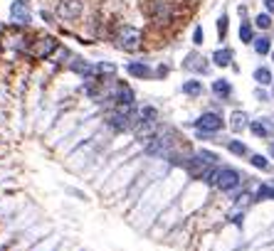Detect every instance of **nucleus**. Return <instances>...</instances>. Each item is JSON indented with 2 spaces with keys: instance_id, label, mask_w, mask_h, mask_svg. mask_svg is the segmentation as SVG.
<instances>
[{
  "instance_id": "nucleus-1",
  "label": "nucleus",
  "mask_w": 274,
  "mask_h": 251,
  "mask_svg": "<svg viewBox=\"0 0 274 251\" xmlns=\"http://www.w3.org/2000/svg\"><path fill=\"white\" fill-rule=\"evenodd\" d=\"M141 42H143V32H141L138 28H131V25L119 28V35H116L119 50H124V52H138V50H141Z\"/></svg>"
},
{
  "instance_id": "nucleus-2",
  "label": "nucleus",
  "mask_w": 274,
  "mask_h": 251,
  "mask_svg": "<svg viewBox=\"0 0 274 251\" xmlns=\"http://www.w3.org/2000/svg\"><path fill=\"white\" fill-rule=\"evenodd\" d=\"M148 18L156 25H168L173 20V8L168 0H151L148 3Z\"/></svg>"
},
{
  "instance_id": "nucleus-3",
  "label": "nucleus",
  "mask_w": 274,
  "mask_h": 251,
  "mask_svg": "<svg viewBox=\"0 0 274 251\" xmlns=\"http://www.w3.org/2000/svg\"><path fill=\"white\" fill-rule=\"evenodd\" d=\"M55 50H57V40H55V37H50V35H42V37L33 40V42H30V47H28L30 57H35V59H47Z\"/></svg>"
},
{
  "instance_id": "nucleus-4",
  "label": "nucleus",
  "mask_w": 274,
  "mask_h": 251,
  "mask_svg": "<svg viewBox=\"0 0 274 251\" xmlns=\"http://www.w3.org/2000/svg\"><path fill=\"white\" fill-rule=\"evenodd\" d=\"M222 126H225V121H222V116L215 113V111H205V113L195 121L198 133H217Z\"/></svg>"
},
{
  "instance_id": "nucleus-5",
  "label": "nucleus",
  "mask_w": 274,
  "mask_h": 251,
  "mask_svg": "<svg viewBox=\"0 0 274 251\" xmlns=\"http://www.w3.org/2000/svg\"><path fill=\"white\" fill-rule=\"evenodd\" d=\"M242 175L235 170V167H222V170H217V187L220 190H225V192H230V190H237L240 185H242Z\"/></svg>"
},
{
  "instance_id": "nucleus-6",
  "label": "nucleus",
  "mask_w": 274,
  "mask_h": 251,
  "mask_svg": "<svg viewBox=\"0 0 274 251\" xmlns=\"http://www.w3.org/2000/svg\"><path fill=\"white\" fill-rule=\"evenodd\" d=\"M84 10V3L82 0H60L57 3V15L62 20H77Z\"/></svg>"
},
{
  "instance_id": "nucleus-7",
  "label": "nucleus",
  "mask_w": 274,
  "mask_h": 251,
  "mask_svg": "<svg viewBox=\"0 0 274 251\" xmlns=\"http://www.w3.org/2000/svg\"><path fill=\"white\" fill-rule=\"evenodd\" d=\"M10 18H13V23L18 28H25L30 23L33 13H30V3H28V0H15V3L10 5Z\"/></svg>"
},
{
  "instance_id": "nucleus-8",
  "label": "nucleus",
  "mask_w": 274,
  "mask_h": 251,
  "mask_svg": "<svg viewBox=\"0 0 274 251\" xmlns=\"http://www.w3.org/2000/svg\"><path fill=\"white\" fill-rule=\"evenodd\" d=\"M183 67L185 69H190V72H207V64H205V57L200 55V52H190L188 57H185V62H183Z\"/></svg>"
},
{
  "instance_id": "nucleus-9",
  "label": "nucleus",
  "mask_w": 274,
  "mask_h": 251,
  "mask_svg": "<svg viewBox=\"0 0 274 251\" xmlns=\"http://www.w3.org/2000/svg\"><path fill=\"white\" fill-rule=\"evenodd\" d=\"M249 131L257 136V138H269L272 136V121L269 118H257L249 123Z\"/></svg>"
},
{
  "instance_id": "nucleus-10",
  "label": "nucleus",
  "mask_w": 274,
  "mask_h": 251,
  "mask_svg": "<svg viewBox=\"0 0 274 251\" xmlns=\"http://www.w3.org/2000/svg\"><path fill=\"white\" fill-rule=\"evenodd\" d=\"M126 72H129L131 77H136V79H148V77H153V72H151V67H148L146 62H129Z\"/></svg>"
},
{
  "instance_id": "nucleus-11",
  "label": "nucleus",
  "mask_w": 274,
  "mask_h": 251,
  "mask_svg": "<svg viewBox=\"0 0 274 251\" xmlns=\"http://www.w3.org/2000/svg\"><path fill=\"white\" fill-rule=\"evenodd\" d=\"M212 94H215L217 99H230V96H232V84H230L227 79H215V82H212Z\"/></svg>"
},
{
  "instance_id": "nucleus-12",
  "label": "nucleus",
  "mask_w": 274,
  "mask_h": 251,
  "mask_svg": "<svg viewBox=\"0 0 274 251\" xmlns=\"http://www.w3.org/2000/svg\"><path fill=\"white\" fill-rule=\"evenodd\" d=\"M183 94H188V96H200V94H203V82H198V79L183 82Z\"/></svg>"
},
{
  "instance_id": "nucleus-13",
  "label": "nucleus",
  "mask_w": 274,
  "mask_h": 251,
  "mask_svg": "<svg viewBox=\"0 0 274 251\" xmlns=\"http://www.w3.org/2000/svg\"><path fill=\"white\" fill-rule=\"evenodd\" d=\"M138 121H141V123H156V121H158V111H156L153 106H143V109L138 111Z\"/></svg>"
},
{
  "instance_id": "nucleus-14",
  "label": "nucleus",
  "mask_w": 274,
  "mask_h": 251,
  "mask_svg": "<svg viewBox=\"0 0 274 251\" xmlns=\"http://www.w3.org/2000/svg\"><path fill=\"white\" fill-rule=\"evenodd\" d=\"M212 62H215L217 67H227V64H232V52H230V50H217V52L212 55Z\"/></svg>"
},
{
  "instance_id": "nucleus-15",
  "label": "nucleus",
  "mask_w": 274,
  "mask_h": 251,
  "mask_svg": "<svg viewBox=\"0 0 274 251\" xmlns=\"http://www.w3.org/2000/svg\"><path fill=\"white\" fill-rule=\"evenodd\" d=\"M230 121H232V123H230V126H232V131H235V133H240V131L247 126V113H244V111H235Z\"/></svg>"
},
{
  "instance_id": "nucleus-16",
  "label": "nucleus",
  "mask_w": 274,
  "mask_h": 251,
  "mask_svg": "<svg viewBox=\"0 0 274 251\" xmlns=\"http://www.w3.org/2000/svg\"><path fill=\"white\" fill-rule=\"evenodd\" d=\"M240 40H242V42H247V45H249V42H254V30H252V25H249L244 18H242V25H240Z\"/></svg>"
},
{
  "instance_id": "nucleus-17",
  "label": "nucleus",
  "mask_w": 274,
  "mask_h": 251,
  "mask_svg": "<svg viewBox=\"0 0 274 251\" xmlns=\"http://www.w3.org/2000/svg\"><path fill=\"white\" fill-rule=\"evenodd\" d=\"M252 45H254V52H257V55H269V52H272V40H269V37H257Z\"/></svg>"
},
{
  "instance_id": "nucleus-18",
  "label": "nucleus",
  "mask_w": 274,
  "mask_h": 251,
  "mask_svg": "<svg viewBox=\"0 0 274 251\" xmlns=\"http://www.w3.org/2000/svg\"><path fill=\"white\" fill-rule=\"evenodd\" d=\"M254 82L262 84V86L272 84V72H269L267 67H257V69H254Z\"/></svg>"
},
{
  "instance_id": "nucleus-19",
  "label": "nucleus",
  "mask_w": 274,
  "mask_h": 251,
  "mask_svg": "<svg viewBox=\"0 0 274 251\" xmlns=\"http://www.w3.org/2000/svg\"><path fill=\"white\" fill-rule=\"evenodd\" d=\"M227 150L232 153V155H247V145L242 143V140H227Z\"/></svg>"
},
{
  "instance_id": "nucleus-20",
  "label": "nucleus",
  "mask_w": 274,
  "mask_h": 251,
  "mask_svg": "<svg viewBox=\"0 0 274 251\" xmlns=\"http://www.w3.org/2000/svg\"><path fill=\"white\" fill-rule=\"evenodd\" d=\"M198 158H200V163L207 165V167H215V165H217V155L210 153V150H198Z\"/></svg>"
},
{
  "instance_id": "nucleus-21",
  "label": "nucleus",
  "mask_w": 274,
  "mask_h": 251,
  "mask_svg": "<svg viewBox=\"0 0 274 251\" xmlns=\"http://www.w3.org/2000/svg\"><path fill=\"white\" fill-rule=\"evenodd\" d=\"M254 25H257L259 30H269V28H272V18H269V13H259V15L254 18Z\"/></svg>"
},
{
  "instance_id": "nucleus-22",
  "label": "nucleus",
  "mask_w": 274,
  "mask_h": 251,
  "mask_svg": "<svg viewBox=\"0 0 274 251\" xmlns=\"http://www.w3.org/2000/svg\"><path fill=\"white\" fill-rule=\"evenodd\" d=\"M257 199H274V187L272 185H259L257 187Z\"/></svg>"
},
{
  "instance_id": "nucleus-23",
  "label": "nucleus",
  "mask_w": 274,
  "mask_h": 251,
  "mask_svg": "<svg viewBox=\"0 0 274 251\" xmlns=\"http://www.w3.org/2000/svg\"><path fill=\"white\" fill-rule=\"evenodd\" d=\"M257 170H272V165H269V160L264 158V155H252V160H249Z\"/></svg>"
},
{
  "instance_id": "nucleus-24",
  "label": "nucleus",
  "mask_w": 274,
  "mask_h": 251,
  "mask_svg": "<svg viewBox=\"0 0 274 251\" xmlns=\"http://www.w3.org/2000/svg\"><path fill=\"white\" fill-rule=\"evenodd\" d=\"M249 202H252V195H247V192H242V195H237V197H235V204H237L240 209H242V207H247Z\"/></svg>"
},
{
  "instance_id": "nucleus-25",
  "label": "nucleus",
  "mask_w": 274,
  "mask_h": 251,
  "mask_svg": "<svg viewBox=\"0 0 274 251\" xmlns=\"http://www.w3.org/2000/svg\"><path fill=\"white\" fill-rule=\"evenodd\" d=\"M217 35H220V40H225V35H227V18L225 15L217 20Z\"/></svg>"
},
{
  "instance_id": "nucleus-26",
  "label": "nucleus",
  "mask_w": 274,
  "mask_h": 251,
  "mask_svg": "<svg viewBox=\"0 0 274 251\" xmlns=\"http://www.w3.org/2000/svg\"><path fill=\"white\" fill-rule=\"evenodd\" d=\"M203 37H205V35H203V28H195V32H193V42H195V45H203Z\"/></svg>"
},
{
  "instance_id": "nucleus-27",
  "label": "nucleus",
  "mask_w": 274,
  "mask_h": 251,
  "mask_svg": "<svg viewBox=\"0 0 274 251\" xmlns=\"http://www.w3.org/2000/svg\"><path fill=\"white\" fill-rule=\"evenodd\" d=\"M254 96H257L259 101H269V96H267V94H264L262 89H257V91H254Z\"/></svg>"
},
{
  "instance_id": "nucleus-28",
  "label": "nucleus",
  "mask_w": 274,
  "mask_h": 251,
  "mask_svg": "<svg viewBox=\"0 0 274 251\" xmlns=\"http://www.w3.org/2000/svg\"><path fill=\"white\" fill-rule=\"evenodd\" d=\"M264 8H267V13H274V0H264Z\"/></svg>"
},
{
  "instance_id": "nucleus-29",
  "label": "nucleus",
  "mask_w": 274,
  "mask_h": 251,
  "mask_svg": "<svg viewBox=\"0 0 274 251\" xmlns=\"http://www.w3.org/2000/svg\"><path fill=\"white\" fill-rule=\"evenodd\" d=\"M272 155H274V143H272Z\"/></svg>"
},
{
  "instance_id": "nucleus-30",
  "label": "nucleus",
  "mask_w": 274,
  "mask_h": 251,
  "mask_svg": "<svg viewBox=\"0 0 274 251\" xmlns=\"http://www.w3.org/2000/svg\"><path fill=\"white\" fill-rule=\"evenodd\" d=\"M272 59H274V52H272Z\"/></svg>"
},
{
  "instance_id": "nucleus-31",
  "label": "nucleus",
  "mask_w": 274,
  "mask_h": 251,
  "mask_svg": "<svg viewBox=\"0 0 274 251\" xmlns=\"http://www.w3.org/2000/svg\"><path fill=\"white\" fill-rule=\"evenodd\" d=\"M272 96H274V91H272Z\"/></svg>"
}]
</instances>
